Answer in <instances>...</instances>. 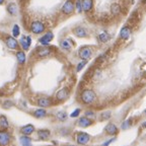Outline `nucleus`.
I'll return each instance as SVG.
<instances>
[{
  "instance_id": "f257e3e1",
  "label": "nucleus",
  "mask_w": 146,
  "mask_h": 146,
  "mask_svg": "<svg viewBox=\"0 0 146 146\" xmlns=\"http://www.w3.org/2000/svg\"><path fill=\"white\" fill-rule=\"evenodd\" d=\"M81 102L85 105H90V104L94 103L96 100V94L92 89H84L81 92Z\"/></svg>"
},
{
  "instance_id": "f03ea898",
  "label": "nucleus",
  "mask_w": 146,
  "mask_h": 146,
  "mask_svg": "<svg viewBox=\"0 0 146 146\" xmlns=\"http://www.w3.org/2000/svg\"><path fill=\"white\" fill-rule=\"evenodd\" d=\"M30 30L33 34L35 35H40V34H43L46 30V27L42 21H35L31 23V27H30Z\"/></svg>"
},
{
  "instance_id": "7ed1b4c3",
  "label": "nucleus",
  "mask_w": 146,
  "mask_h": 146,
  "mask_svg": "<svg viewBox=\"0 0 146 146\" xmlns=\"http://www.w3.org/2000/svg\"><path fill=\"white\" fill-rule=\"evenodd\" d=\"M78 56H79L80 59L82 60H88L89 58L92 56V50L91 48L87 47V46H84V47H82V48L79 49V52H78Z\"/></svg>"
},
{
  "instance_id": "20e7f679",
  "label": "nucleus",
  "mask_w": 146,
  "mask_h": 146,
  "mask_svg": "<svg viewBox=\"0 0 146 146\" xmlns=\"http://www.w3.org/2000/svg\"><path fill=\"white\" fill-rule=\"evenodd\" d=\"M11 140V136L7 131L0 130V146H8Z\"/></svg>"
},
{
  "instance_id": "39448f33",
  "label": "nucleus",
  "mask_w": 146,
  "mask_h": 146,
  "mask_svg": "<svg viewBox=\"0 0 146 146\" xmlns=\"http://www.w3.org/2000/svg\"><path fill=\"white\" fill-rule=\"evenodd\" d=\"M62 12L64 14H71L74 10V3L72 2V0H67L64 2V4L62 5V8H61Z\"/></svg>"
},
{
  "instance_id": "423d86ee",
  "label": "nucleus",
  "mask_w": 146,
  "mask_h": 146,
  "mask_svg": "<svg viewBox=\"0 0 146 146\" xmlns=\"http://www.w3.org/2000/svg\"><path fill=\"white\" fill-rule=\"evenodd\" d=\"M4 42H5V45L7 46V48H9L10 50H16V49H17L18 42L16 41V39L14 36H6Z\"/></svg>"
},
{
  "instance_id": "0eeeda50",
  "label": "nucleus",
  "mask_w": 146,
  "mask_h": 146,
  "mask_svg": "<svg viewBox=\"0 0 146 146\" xmlns=\"http://www.w3.org/2000/svg\"><path fill=\"white\" fill-rule=\"evenodd\" d=\"M19 45L21 46L23 51H27L32 45V38L30 36H23L19 40Z\"/></svg>"
},
{
  "instance_id": "6e6552de",
  "label": "nucleus",
  "mask_w": 146,
  "mask_h": 146,
  "mask_svg": "<svg viewBox=\"0 0 146 146\" xmlns=\"http://www.w3.org/2000/svg\"><path fill=\"white\" fill-rule=\"evenodd\" d=\"M52 100L49 98H47V96H41V98H39L38 100H36V105L39 106L40 108H49L52 106Z\"/></svg>"
},
{
  "instance_id": "1a4fd4ad",
  "label": "nucleus",
  "mask_w": 146,
  "mask_h": 146,
  "mask_svg": "<svg viewBox=\"0 0 146 146\" xmlns=\"http://www.w3.org/2000/svg\"><path fill=\"white\" fill-rule=\"evenodd\" d=\"M53 39H54V35H53V33L47 32L43 36H42L41 39L39 40V43L41 44L42 46H48Z\"/></svg>"
},
{
  "instance_id": "9d476101",
  "label": "nucleus",
  "mask_w": 146,
  "mask_h": 146,
  "mask_svg": "<svg viewBox=\"0 0 146 146\" xmlns=\"http://www.w3.org/2000/svg\"><path fill=\"white\" fill-rule=\"evenodd\" d=\"M89 140H90V136H89L87 133H84V132L78 133L77 137H76V141H77V143L80 144V145H84Z\"/></svg>"
},
{
  "instance_id": "9b49d317",
  "label": "nucleus",
  "mask_w": 146,
  "mask_h": 146,
  "mask_svg": "<svg viewBox=\"0 0 146 146\" xmlns=\"http://www.w3.org/2000/svg\"><path fill=\"white\" fill-rule=\"evenodd\" d=\"M69 96V89L66 88V87H64V88L60 89L59 91H57V94H56V100L58 102H63Z\"/></svg>"
},
{
  "instance_id": "f8f14e48",
  "label": "nucleus",
  "mask_w": 146,
  "mask_h": 146,
  "mask_svg": "<svg viewBox=\"0 0 146 146\" xmlns=\"http://www.w3.org/2000/svg\"><path fill=\"white\" fill-rule=\"evenodd\" d=\"M51 53H52V51H51L50 48H48V47H42V48L38 49V51H36V56L39 58H44L49 56Z\"/></svg>"
},
{
  "instance_id": "ddd939ff",
  "label": "nucleus",
  "mask_w": 146,
  "mask_h": 146,
  "mask_svg": "<svg viewBox=\"0 0 146 146\" xmlns=\"http://www.w3.org/2000/svg\"><path fill=\"white\" fill-rule=\"evenodd\" d=\"M81 4H82V10L88 12L94 7V1L92 0H81Z\"/></svg>"
},
{
  "instance_id": "4468645a",
  "label": "nucleus",
  "mask_w": 146,
  "mask_h": 146,
  "mask_svg": "<svg viewBox=\"0 0 146 146\" xmlns=\"http://www.w3.org/2000/svg\"><path fill=\"white\" fill-rule=\"evenodd\" d=\"M105 130H106V132H107L109 135H116L117 133H118V131H119L118 128H117V126L114 125L113 123L108 124V125L106 126Z\"/></svg>"
},
{
  "instance_id": "2eb2a0df",
  "label": "nucleus",
  "mask_w": 146,
  "mask_h": 146,
  "mask_svg": "<svg viewBox=\"0 0 146 146\" xmlns=\"http://www.w3.org/2000/svg\"><path fill=\"white\" fill-rule=\"evenodd\" d=\"M21 132L23 133V135H27V136H29V135L33 134V133L35 132V127L33 125H31V124H29V125H25V126H23V127H21Z\"/></svg>"
},
{
  "instance_id": "dca6fc26",
  "label": "nucleus",
  "mask_w": 146,
  "mask_h": 146,
  "mask_svg": "<svg viewBox=\"0 0 146 146\" xmlns=\"http://www.w3.org/2000/svg\"><path fill=\"white\" fill-rule=\"evenodd\" d=\"M130 35H131V30L129 27H122L121 32H120V38L123 40H127L130 38Z\"/></svg>"
},
{
  "instance_id": "f3484780",
  "label": "nucleus",
  "mask_w": 146,
  "mask_h": 146,
  "mask_svg": "<svg viewBox=\"0 0 146 146\" xmlns=\"http://www.w3.org/2000/svg\"><path fill=\"white\" fill-rule=\"evenodd\" d=\"M92 124L91 120L87 117H82V118L79 119V121H78V125L82 128H86V127H89V126Z\"/></svg>"
},
{
  "instance_id": "a211bd4d",
  "label": "nucleus",
  "mask_w": 146,
  "mask_h": 146,
  "mask_svg": "<svg viewBox=\"0 0 146 146\" xmlns=\"http://www.w3.org/2000/svg\"><path fill=\"white\" fill-rule=\"evenodd\" d=\"M7 9V12H8L10 15H16L18 12V8H17V5L15 3H9L6 7Z\"/></svg>"
},
{
  "instance_id": "6ab92c4d",
  "label": "nucleus",
  "mask_w": 146,
  "mask_h": 146,
  "mask_svg": "<svg viewBox=\"0 0 146 146\" xmlns=\"http://www.w3.org/2000/svg\"><path fill=\"white\" fill-rule=\"evenodd\" d=\"M16 59H17L18 64L21 65H23L25 63V60H27V57H25V53L23 51H17L15 54Z\"/></svg>"
},
{
  "instance_id": "aec40b11",
  "label": "nucleus",
  "mask_w": 146,
  "mask_h": 146,
  "mask_svg": "<svg viewBox=\"0 0 146 146\" xmlns=\"http://www.w3.org/2000/svg\"><path fill=\"white\" fill-rule=\"evenodd\" d=\"M73 33H74V35L77 36L78 38H84V36H86V31L82 27H75V29L73 30Z\"/></svg>"
},
{
  "instance_id": "412c9836",
  "label": "nucleus",
  "mask_w": 146,
  "mask_h": 146,
  "mask_svg": "<svg viewBox=\"0 0 146 146\" xmlns=\"http://www.w3.org/2000/svg\"><path fill=\"white\" fill-rule=\"evenodd\" d=\"M36 134H38V137H39V138L44 139V140H47V139H49V137H50V135H51V132L49 130L44 129V130H39Z\"/></svg>"
},
{
  "instance_id": "4be33fe9",
  "label": "nucleus",
  "mask_w": 146,
  "mask_h": 146,
  "mask_svg": "<svg viewBox=\"0 0 146 146\" xmlns=\"http://www.w3.org/2000/svg\"><path fill=\"white\" fill-rule=\"evenodd\" d=\"M8 127H9V123H8V120L6 119V117L0 116V129L1 130H6Z\"/></svg>"
},
{
  "instance_id": "5701e85b",
  "label": "nucleus",
  "mask_w": 146,
  "mask_h": 146,
  "mask_svg": "<svg viewBox=\"0 0 146 146\" xmlns=\"http://www.w3.org/2000/svg\"><path fill=\"white\" fill-rule=\"evenodd\" d=\"M34 116L38 119L45 118V117L47 116V112H46V110L44 109V108H42V109H38L34 112Z\"/></svg>"
},
{
  "instance_id": "b1692460",
  "label": "nucleus",
  "mask_w": 146,
  "mask_h": 146,
  "mask_svg": "<svg viewBox=\"0 0 146 146\" xmlns=\"http://www.w3.org/2000/svg\"><path fill=\"white\" fill-rule=\"evenodd\" d=\"M21 143L23 146H33L32 139L27 135H23V136L21 137Z\"/></svg>"
},
{
  "instance_id": "393cba45",
  "label": "nucleus",
  "mask_w": 146,
  "mask_h": 146,
  "mask_svg": "<svg viewBox=\"0 0 146 146\" xmlns=\"http://www.w3.org/2000/svg\"><path fill=\"white\" fill-rule=\"evenodd\" d=\"M111 12L114 15H118L120 12H121V6L118 4V3H114V4L111 5Z\"/></svg>"
},
{
  "instance_id": "a878e982",
  "label": "nucleus",
  "mask_w": 146,
  "mask_h": 146,
  "mask_svg": "<svg viewBox=\"0 0 146 146\" xmlns=\"http://www.w3.org/2000/svg\"><path fill=\"white\" fill-rule=\"evenodd\" d=\"M60 47H61L63 50H70L71 44L69 43L68 40H62V41L60 42Z\"/></svg>"
},
{
  "instance_id": "bb28decb",
  "label": "nucleus",
  "mask_w": 146,
  "mask_h": 146,
  "mask_svg": "<svg viewBox=\"0 0 146 146\" xmlns=\"http://www.w3.org/2000/svg\"><path fill=\"white\" fill-rule=\"evenodd\" d=\"M19 35H21V27L18 25H14L13 27H12V36L17 38Z\"/></svg>"
},
{
  "instance_id": "cd10ccee",
  "label": "nucleus",
  "mask_w": 146,
  "mask_h": 146,
  "mask_svg": "<svg viewBox=\"0 0 146 146\" xmlns=\"http://www.w3.org/2000/svg\"><path fill=\"white\" fill-rule=\"evenodd\" d=\"M98 39H100V42H103V43H106L110 40V35L108 33H102V34L98 36Z\"/></svg>"
},
{
  "instance_id": "c85d7f7f",
  "label": "nucleus",
  "mask_w": 146,
  "mask_h": 146,
  "mask_svg": "<svg viewBox=\"0 0 146 146\" xmlns=\"http://www.w3.org/2000/svg\"><path fill=\"white\" fill-rule=\"evenodd\" d=\"M13 106H14V103L10 100H6L2 103V107L4 108V109H10V108H12Z\"/></svg>"
},
{
  "instance_id": "c756f323",
  "label": "nucleus",
  "mask_w": 146,
  "mask_h": 146,
  "mask_svg": "<svg viewBox=\"0 0 146 146\" xmlns=\"http://www.w3.org/2000/svg\"><path fill=\"white\" fill-rule=\"evenodd\" d=\"M67 113L64 112V111H60V112L57 113V118L59 119L60 121H65L67 119Z\"/></svg>"
},
{
  "instance_id": "7c9ffc66",
  "label": "nucleus",
  "mask_w": 146,
  "mask_h": 146,
  "mask_svg": "<svg viewBox=\"0 0 146 146\" xmlns=\"http://www.w3.org/2000/svg\"><path fill=\"white\" fill-rule=\"evenodd\" d=\"M111 116H112V114H111V112H110V111L104 112L103 114L100 115V120H102V121H105V120H109V119L111 118Z\"/></svg>"
},
{
  "instance_id": "2f4dec72",
  "label": "nucleus",
  "mask_w": 146,
  "mask_h": 146,
  "mask_svg": "<svg viewBox=\"0 0 146 146\" xmlns=\"http://www.w3.org/2000/svg\"><path fill=\"white\" fill-rule=\"evenodd\" d=\"M85 65H86V60H82V61L80 62V63L77 65V68H76V71H77V72H79V71L81 70V69L83 68V67H84Z\"/></svg>"
},
{
  "instance_id": "473e14b6",
  "label": "nucleus",
  "mask_w": 146,
  "mask_h": 146,
  "mask_svg": "<svg viewBox=\"0 0 146 146\" xmlns=\"http://www.w3.org/2000/svg\"><path fill=\"white\" fill-rule=\"evenodd\" d=\"M130 125H131V120H127V121H125L122 124V129L126 130V129H128V128L130 127Z\"/></svg>"
},
{
  "instance_id": "72a5a7b5",
  "label": "nucleus",
  "mask_w": 146,
  "mask_h": 146,
  "mask_svg": "<svg viewBox=\"0 0 146 146\" xmlns=\"http://www.w3.org/2000/svg\"><path fill=\"white\" fill-rule=\"evenodd\" d=\"M80 112H81V111H80V109H76L75 111H73L72 114L70 115V117H71V118H76V117L79 116Z\"/></svg>"
},
{
  "instance_id": "f704fd0d",
  "label": "nucleus",
  "mask_w": 146,
  "mask_h": 146,
  "mask_svg": "<svg viewBox=\"0 0 146 146\" xmlns=\"http://www.w3.org/2000/svg\"><path fill=\"white\" fill-rule=\"evenodd\" d=\"M76 9H77L78 12L82 11V4H81V1H80V0H77V2H76Z\"/></svg>"
},
{
  "instance_id": "c9c22d12",
  "label": "nucleus",
  "mask_w": 146,
  "mask_h": 146,
  "mask_svg": "<svg viewBox=\"0 0 146 146\" xmlns=\"http://www.w3.org/2000/svg\"><path fill=\"white\" fill-rule=\"evenodd\" d=\"M85 117H87V118H89V117L94 118V113L91 112V111H87V112H85Z\"/></svg>"
},
{
  "instance_id": "e433bc0d",
  "label": "nucleus",
  "mask_w": 146,
  "mask_h": 146,
  "mask_svg": "<svg viewBox=\"0 0 146 146\" xmlns=\"http://www.w3.org/2000/svg\"><path fill=\"white\" fill-rule=\"evenodd\" d=\"M113 141H114V139H111V140H109V141H107V142H106V143H104V144H103V146H109L110 144L112 143Z\"/></svg>"
},
{
  "instance_id": "4c0bfd02",
  "label": "nucleus",
  "mask_w": 146,
  "mask_h": 146,
  "mask_svg": "<svg viewBox=\"0 0 146 146\" xmlns=\"http://www.w3.org/2000/svg\"><path fill=\"white\" fill-rule=\"evenodd\" d=\"M5 2V0H0V5L1 4H3V3Z\"/></svg>"
},
{
  "instance_id": "58836bf2",
  "label": "nucleus",
  "mask_w": 146,
  "mask_h": 146,
  "mask_svg": "<svg viewBox=\"0 0 146 146\" xmlns=\"http://www.w3.org/2000/svg\"><path fill=\"white\" fill-rule=\"evenodd\" d=\"M143 127H146V123H144V125H143Z\"/></svg>"
},
{
  "instance_id": "ea45409f",
  "label": "nucleus",
  "mask_w": 146,
  "mask_h": 146,
  "mask_svg": "<svg viewBox=\"0 0 146 146\" xmlns=\"http://www.w3.org/2000/svg\"><path fill=\"white\" fill-rule=\"evenodd\" d=\"M144 114H145V115H146V110H145V111H144Z\"/></svg>"
},
{
  "instance_id": "a19ab883",
  "label": "nucleus",
  "mask_w": 146,
  "mask_h": 146,
  "mask_svg": "<svg viewBox=\"0 0 146 146\" xmlns=\"http://www.w3.org/2000/svg\"><path fill=\"white\" fill-rule=\"evenodd\" d=\"M66 146H75V145H66Z\"/></svg>"
},
{
  "instance_id": "79ce46f5",
  "label": "nucleus",
  "mask_w": 146,
  "mask_h": 146,
  "mask_svg": "<svg viewBox=\"0 0 146 146\" xmlns=\"http://www.w3.org/2000/svg\"><path fill=\"white\" fill-rule=\"evenodd\" d=\"M21 1H25V0H21Z\"/></svg>"
}]
</instances>
